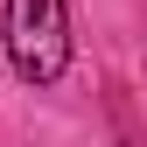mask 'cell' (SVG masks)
I'll list each match as a JSON object with an SVG mask.
<instances>
[{
  "mask_svg": "<svg viewBox=\"0 0 147 147\" xmlns=\"http://www.w3.org/2000/svg\"><path fill=\"white\" fill-rule=\"evenodd\" d=\"M7 63L21 84H56L70 70V14L63 0H7Z\"/></svg>",
  "mask_w": 147,
  "mask_h": 147,
  "instance_id": "1",
  "label": "cell"
}]
</instances>
